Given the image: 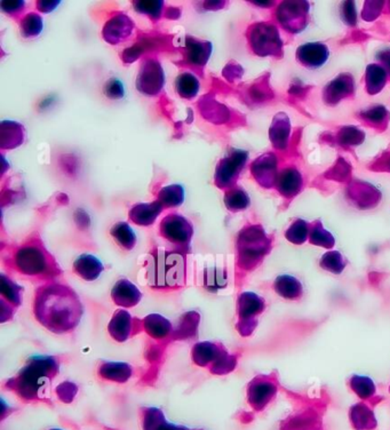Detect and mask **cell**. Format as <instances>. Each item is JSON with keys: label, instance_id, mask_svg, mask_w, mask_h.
I'll use <instances>...</instances> for the list:
<instances>
[{"label": "cell", "instance_id": "obj_11", "mask_svg": "<svg viewBox=\"0 0 390 430\" xmlns=\"http://www.w3.org/2000/svg\"><path fill=\"white\" fill-rule=\"evenodd\" d=\"M297 56L308 67H320L329 58V51L322 44H306L299 48Z\"/></svg>", "mask_w": 390, "mask_h": 430}, {"label": "cell", "instance_id": "obj_22", "mask_svg": "<svg viewBox=\"0 0 390 430\" xmlns=\"http://www.w3.org/2000/svg\"><path fill=\"white\" fill-rule=\"evenodd\" d=\"M129 320H131V317L125 311H118L117 315L114 317V320L109 325V330H110L112 335L116 334L118 330H120L119 333L116 337L118 341H124L129 337Z\"/></svg>", "mask_w": 390, "mask_h": 430}, {"label": "cell", "instance_id": "obj_8", "mask_svg": "<svg viewBox=\"0 0 390 430\" xmlns=\"http://www.w3.org/2000/svg\"><path fill=\"white\" fill-rule=\"evenodd\" d=\"M160 233L166 240L176 244L189 243L193 236L190 223L180 215L171 214L166 216L160 225Z\"/></svg>", "mask_w": 390, "mask_h": 430}, {"label": "cell", "instance_id": "obj_10", "mask_svg": "<svg viewBox=\"0 0 390 430\" xmlns=\"http://www.w3.org/2000/svg\"><path fill=\"white\" fill-rule=\"evenodd\" d=\"M25 138V127L21 124L4 120L0 124V147L3 149H14L22 145Z\"/></svg>", "mask_w": 390, "mask_h": 430}, {"label": "cell", "instance_id": "obj_3", "mask_svg": "<svg viewBox=\"0 0 390 430\" xmlns=\"http://www.w3.org/2000/svg\"><path fill=\"white\" fill-rule=\"evenodd\" d=\"M165 74L156 59L143 60L136 77V89L145 96H154L163 89Z\"/></svg>", "mask_w": 390, "mask_h": 430}, {"label": "cell", "instance_id": "obj_25", "mask_svg": "<svg viewBox=\"0 0 390 430\" xmlns=\"http://www.w3.org/2000/svg\"><path fill=\"white\" fill-rule=\"evenodd\" d=\"M276 289L277 292L280 293V295L286 298H293L298 295L301 287L298 280H294L292 277L284 276L277 280Z\"/></svg>", "mask_w": 390, "mask_h": 430}, {"label": "cell", "instance_id": "obj_20", "mask_svg": "<svg viewBox=\"0 0 390 430\" xmlns=\"http://www.w3.org/2000/svg\"><path fill=\"white\" fill-rule=\"evenodd\" d=\"M43 30V20L37 13H29L21 20V32L25 37H37Z\"/></svg>", "mask_w": 390, "mask_h": 430}, {"label": "cell", "instance_id": "obj_18", "mask_svg": "<svg viewBox=\"0 0 390 430\" xmlns=\"http://www.w3.org/2000/svg\"><path fill=\"white\" fill-rule=\"evenodd\" d=\"M111 235L120 246H123L124 249H132L136 245V234L132 230V228L125 222H119L117 225H115L111 229Z\"/></svg>", "mask_w": 390, "mask_h": 430}, {"label": "cell", "instance_id": "obj_30", "mask_svg": "<svg viewBox=\"0 0 390 430\" xmlns=\"http://www.w3.org/2000/svg\"><path fill=\"white\" fill-rule=\"evenodd\" d=\"M59 4L60 1H38L37 8L40 12L49 13L52 12Z\"/></svg>", "mask_w": 390, "mask_h": 430}, {"label": "cell", "instance_id": "obj_15", "mask_svg": "<svg viewBox=\"0 0 390 430\" xmlns=\"http://www.w3.org/2000/svg\"><path fill=\"white\" fill-rule=\"evenodd\" d=\"M273 171H275V164H273V155H264L260 157L252 165L253 176L262 185H267L271 182Z\"/></svg>", "mask_w": 390, "mask_h": 430}, {"label": "cell", "instance_id": "obj_6", "mask_svg": "<svg viewBox=\"0 0 390 430\" xmlns=\"http://www.w3.org/2000/svg\"><path fill=\"white\" fill-rule=\"evenodd\" d=\"M15 262L18 269L27 275L43 274L48 266L46 254L37 246L21 247L16 252Z\"/></svg>", "mask_w": 390, "mask_h": 430}, {"label": "cell", "instance_id": "obj_1", "mask_svg": "<svg viewBox=\"0 0 390 430\" xmlns=\"http://www.w3.org/2000/svg\"><path fill=\"white\" fill-rule=\"evenodd\" d=\"M34 313L39 322L52 332L74 329L83 313L77 295L62 285L44 287L38 292Z\"/></svg>", "mask_w": 390, "mask_h": 430}, {"label": "cell", "instance_id": "obj_16", "mask_svg": "<svg viewBox=\"0 0 390 430\" xmlns=\"http://www.w3.org/2000/svg\"><path fill=\"white\" fill-rule=\"evenodd\" d=\"M176 89L178 96L183 98H194L200 91V80L190 72L178 74L176 80Z\"/></svg>", "mask_w": 390, "mask_h": 430}, {"label": "cell", "instance_id": "obj_12", "mask_svg": "<svg viewBox=\"0 0 390 430\" xmlns=\"http://www.w3.org/2000/svg\"><path fill=\"white\" fill-rule=\"evenodd\" d=\"M164 206L160 202L151 204H138L131 209L129 218L136 225L149 226L154 223L157 216L160 214Z\"/></svg>", "mask_w": 390, "mask_h": 430}, {"label": "cell", "instance_id": "obj_27", "mask_svg": "<svg viewBox=\"0 0 390 430\" xmlns=\"http://www.w3.org/2000/svg\"><path fill=\"white\" fill-rule=\"evenodd\" d=\"M148 330L151 334L157 338L164 337L169 333L171 325L167 320L160 316H150L148 318Z\"/></svg>", "mask_w": 390, "mask_h": 430}, {"label": "cell", "instance_id": "obj_21", "mask_svg": "<svg viewBox=\"0 0 390 430\" xmlns=\"http://www.w3.org/2000/svg\"><path fill=\"white\" fill-rule=\"evenodd\" d=\"M100 374L103 375V378L110 379L115 382H125L131 375V367L126 364H107L100 370Z\"/></svg>", "mask_w": 390, "mask_h": 430}, {"label": "cell", "instance_id": "obj_19", "mask_svg": "<svg viewBox=\"0 0 390 430\" xmlns=\"http://www.w3.org/2000/svg\"><path fill=\"white\" fill-rule=\"evenodd\" d=\"M301 187V176L293 169H286L278 178V188L283 194L294 195Z\"/></svg>", "mask_w": 390, "mask_h": 430}, {"label": "cell", "instance_id": "obj_23", "mask_svg": "<svg viewBox=\"0 0 390 430\" xmlns=\"http://www.w3.org/2000/svg\"><path fill=\"white\" fill-rule=\"evenodd\" d=\"M225 203L231 211H240L249 206V196L242 189H233L226 194Z\"/></svg>", "mask_w": 390, "mask_h": 430}, {"label": "cell", "instance_id": "obj_24", "mask_svg": "<svg viewBox=\"0 0 390 430\" xmlns=\"http://www.w3.org/2000/svg\"><path fill=\"white\" fill-rule=\"evenodd\" d=\"M133 6L136 12L145 14L154 21H158L163 14V1H133Z\"/></svg>", "mask_w": 390, "mask_h": 430}, {"label": "cell", "instance_id": "obj_5", "mask_svg": "<svg viewBox=\"0 0 390 430\" xmlns=\"http://www.w3.org/2000/svg\"><path fill=\"white\" fill-rule=\"evenodd\" d=\"M249 41L255 54L260 56L273 54L278 47L280 48L282 46L276 28L266 23H259L249 28Z\"/></svg>", "mask_w": 390, "mask_h": 430}, {"label": "cell", "instance_id": "obj_9", "mask_svg": "<svg viewBox=\"0 0 390 430\" xmlns=\"http://www.w3.org/2000/svg\"><path fill=\"white\" fill-rule=\"evenodd\" d=\"M212 53V44L205 40L196 39L194 37H186L183 56L189 67L195 69H203L209 61Z\"/></svg>", "mask_w": 390, "mask_h": 430}, {"label": "cell", "instance_id": "obj_2", "mask_svg": "<svg viewBox=\"0 0 390 430\" xmlns=\"http://www.w3.org/2000/svg\"><path fill=\"white\" fill-rule=\"evenodd\" d=\"M148 275L149 282L157 287L180 286L185 278V263L178 255L160 256L149 267Z\"/></svg>", "mask_w": 390, "mask_h": 430}, {"label": "cell", "instance_id": "obj_26", "mask_svg": "<svg viewBox=\"0 0 390 430\" xmlns=\"http://www.w3.org/2000/svg\"><path fill=\"white\" fill-rule=\"evenodd\" d=\"M386 74L384 69L372 65L368 69V86L370 92H377L381 87L384 86Z\"/></svg>", "mask_w": 390, "mask_h": 430}, {"label": "cell", "instance_id": "obj_13", "mask_svg": "<svg viewBox=\"0 0 390 430\" xmlns=\"http://www.w3.org/2000/svg\"><path fill=\"white\" fill-rule=\"evenodd\" d=\"M74 271L85 280H93L98 278L100 273L103 271V267L96 256L84 254L77 259V261L74 262Z\"/></svg>", "mask_w": 390, "mask_h": 430}, {"label": "cell", "instance_id": "obj_31", "mask_svg": "<svg viewBox=\"0 0 390 430\" xmlns=\"http://www.w3.org/2000/svg\"><path fill=\"white\" fill-rule=\"evenodd\" d=\"M223 5H225V3H219V1H207V3L204 4V7L207 8V10H218V8H221Z\"/></svg>", "mask_w": 390, "mask_h": 430}, {"label": "cell", "instance_id": "obj_17", "mask_svg": "<svg viewBox=\"0 0 390 430\" xmlns=\"http://www.w3.org/2000/svg\"><path fill=\"white\" fill-rule=\"evenodd\" d=\"M185 198V190L180 185H171L165 187L158 194V202L164 207H176L181 205Z\"/></svg>", "mask_w": 390, "mask_h": 430}, {"label": "cell", "instance_id": "obj_29", "mask_svg": "<svg viewBox=\"0 0 390 430\" xmlns=\"http://www.w3.org/2000/svg\"><path fill=\"white\" fill-rule=\"evenodd\" d=\"M25 6V1H1L0 3L1 10L12 16L18 15V14L22 13Z\"/></svg>", "mask_w": 390, "mask_h": 430}, {"label": "cell", "instance_id": "obj_7", "mask_svg": "<svg viewBox=\"0 0 390 430\" xmlns=\"http://www.w3.org/2000/svg\"><path fill=\"white\" fill-rule=\"evenodd\" d=\"M134 29V22L124 13H115L110 19L108 20L102 36L105 41L112 45L123 43L132 34Z\"/></svg>", "mask_w": 390, "mask_h": 430}, {"label": "cell", "instance_id": "obj_14", "mask_svg": "<svg viewBox=\"0 0 390 430\" xmlns=\"http://www.w3.org/2000/svg\"><path fill=\"white\" fill-rule=\"evenodd\" d=\"M112 295H114L115 301L117 302V304H122L125 307L134 306V304H138V300L141 298V293L138 292L136 286L129 283L127 280L118 282Z\"/></svg>", "mask_w": 390, "mask_h": 430}, {"label": "cell", "instance_id": "obj_28", "mask_svg": "<svg viewBox=\"0 0 390 430\" xmlns=\"http://www.w3.org/2000/svg\"><path fill=\"white\" fill-rule=\"evenodd\" d=\"M105 94L111 100H119L125 94L123 84L118 79L108 80L105 85Z\"/></svg>", "mask_w": 390, "mask_h": 430}, {"label": "cell", "instance_id": "obj_4", "mask_svg": "<svg viewBox=\"0 0 390 430\" xmlns=\"http://www.w3.org/2000/svg\"><path fill=\"white\" fill-rule=\"evenodd\" d=\"M246 159L247 154L245 151L235 150L229 156L220 160L215 169V185L222 189L234 185L240 171L245 165Z\"/></svg>", "mask_w": 390, "mask_h": 430}]
</instances>
